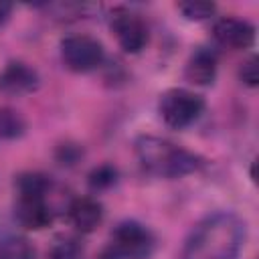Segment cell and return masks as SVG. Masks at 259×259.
<instances>
[{
	"instance_id": "5",
	"label": "cell",
	"mask_w": 259,
	"mask_h": 259,
	"mask_svg": "<svg viewBox=\"0 0 259 259\" xmlns=\"http://www.w3.org/2000/svg\"><path fill=\"white\" fill-rule=\"evenodd\" d=\"M156 239L152 231L138 221H121L111 233L109 249L117 259H148L154 253Z\"/></svg>"
},
{
	"instance_id": "10",
	"label": "cell",
	"mask_w": 259,
	"mask_h": 259,
	"mask_svg": "<svg viewBox=\"0 0 259 259\" xmlns=\"http://www.w3.org/2000/svg\"><path fill=\"white\" fill-rule=\"evenodd\" d=\"M67 217L69 223L79 233H93L103 221V206L91 196H79L71 200L67 208Z\"/></svg>"
},
{
	"instance_id": "3",
	"label": "cell",
	"mask_w": 259,
	"mask_h": 259,
	"mask_svg": "<svg viewBox=\"0 0 259 259\" xmlns=\"http://www.w3.org/2000/svg\"><path fill=\"white\" fill-rule=\"evenodd\" d=\"M16 221L30 231H40L53 223V210L47 202L51 180L38 172H24L16 178Z\"/></svg>"
},
{
	"instance_id": "7",
	"label": "cell",
	"mask_w": 259,
	"mask_h": 259,
	"mask_svg": "<svg viewBox=\"0 0 259 259\" xmlns=\"http://www.w3.org/2000/svg\"><path fill=\"white\" fill-rule=\"evenodd\" d=\"M111 30L117 38V45L130 55L142 53L150 38L146 22L127 10H117L111 16Z\"/></svg>"
},
{
	"instance_id": "17",
	"label": "cell",
	"mask_w": 259,
	"mask_h": 259,
	"mask_svg": "<svg viewBox=\"0 0 259 259\" xmlns=\"http://www.w3.org/2000/svg\"><path fill=\"white\" fill-rule=\"evenodd\" d=\"M257 63H259L257 57H251L249 61L243 63V67H241V71H239L241 81H243L245 85H249V87H255V85L259 83V65H257Z\"/></svg>"
},
{
	"instance_id": "9",
	"label": "cell",
	"mask_w": 259,
	"mask_h": 259,
	"mask_svg": "<svg viewBox=\"0 0 259 259\" xmlns=\"http://www.w3.org/2000/svg\"><path fill=\"white\" fill-rule=\"evenodd\" d=\"M38 73L30 65L22 61H12L0 71V93L20 97L32 93L38 87Z\"/></svg>"
},
{
	"instance_id": "18",
	"label": "cell",
	"mask_w": 259,
	"mask_h": 259,
	"mask_svg": "<svg viewBox=\"0 0 259 259\" xmlns=\"http://www.w3.org/2000/svg\"><path fill=\"white\" fill-rule=\"evenodd\" d=\"M81 156V150L67 144V146H61V152H59V160L61 164H75V160Z\"/></svg>"
},
{
	"instance_id": "12",
	"label": "cell",
	"mask_w": 259,
	"mask_h": 259,
	"mask_svg": "<svg viewBox=\"0 0 259 259\" xmlns=\"http://www.w3.org/2000/svg\"><path fill=\"white\" fill-rule=\"evenodd\" d=\"M0 259H34V249L28 239L10 235L0 241Z\"/></svg>"
},
{
	"instance_id": "15",
	"label": "cell",
	"mask_w": 259,
	"mask_h": 259,
	"mask_svg": "<svg viewBox=\"0 0 259 259\" xmlns=\"http://www.w3.org/2000/svg\"><path fill=\"white\" fill-rule=\"evenodd\" d=\"M117 182V170L111 164H101L91 170L89 174V186L93 190H105Z\"/></svg>"
},
{
	"instance_id": "14",
	"label": "cell",
	"mask_w": 259,
	"mask_h": 259,
	"mask_svg": "<svg viewBox=\"0 0 259 259\" xmlns=\"http://www.w3.org/2000/svg\"><path fill=\"white\" fill-rule=\"evenodd\" d=\"M178 10L182 12L184 18L188 20H206L214 14L217 6L212 2H202V0H190V2H180Z\"/></svg>"
},
{
	"instance_id": "19",
	"label": "cell",
	"mask_w": 259,
	"mask_h": 259,
	"mask_svg": "<svg viewBox=\"0 0 259 259\" xmlns=\"http://www.w3.org/2000/svg\"><path fill=\"white\" fill-rule=\"evenodd\" d=\"M10 12H12V4H10V2L0 0V26L10 18Z\"/></svg>"
},
{
	"instance_id": "1",
	"label": "cell",
	"mask_w": 259,
	"mask_h": 259,
	"mask_svg": "<svg viewBox=\"0 0 259 259\" xmlns=\"http://www.w3.org/2000/svg\"><path fill=\"white\" fill-rule=\"evenodd\" d=\"M245 243V223L227 210L204 217L184 241L182 259H235Z\"/></svg>"
},
{
	"instance_id": "16",
	"label": "cell",
	"mask_w": 259,
	"mask_h": 259,
	"mask_svg": "<svg viewBox=\"0 0 259 259\" xmlns=\"http://www.w3.org/2000/svg\"><path fill=\"white\" fill-rule=\"evenodd\" d=\"M49 259H83V247L77 239H61L51 247Z\"/></svg>"
},
{
	"instance_id": "8",
	"label": "cell",
	"mask_w": 259,
	"mask_h": 259,
	"mask_svg": "<svg viewBox=\"0 0 259 259\" xmlns=\"http://www.w3.org/2000/svg\"><path fill=\"white\" fill-rule=\"evenodd\" d=\"M214 40L231 51H245L255 42V26L245 18L223 16L212 24Z\"/></svg>"
},
{
	"instance_id": "13",
	"label": "cell",
	"mask_w": 259,
	"mask_h": 259,
	"mask_svg": "<svg viewBox=\"0 0 259 259\" xmlns=\"http://www.w3.org/2000/svg\"><path fill=\"white\" fill-rule=\"evenodd\" d=\"M24 130H26V123L18 111L0 107V142L16 140L24 134Z\"/></svg>"
},
{
	"instance_id": "20",
	"label": "cell",
	"mask_w": 259,
	"mask_h": 259,
	"mask_svg": "<svg viewBox=\"0 0 259 259\" xmlns=\"http://www.w3.org/2000/svg\"><path fill=\"white\" fill-rule=\"evenodd\" d=\"M99 259H117V255H115L111 249H107V251H103V255H101Z\"/></svg>"
},
{
	"instance_id": "6",
	"label": "cell",
	"mask_w": 259,
	"mask_h": 259,
	"mask_svg": "<svg viewBox=\"0 0 259 259\" xmlns=\"http://www.w3.org/2000/svg\"><path fill=\"white\" fill-rule=\"evenodd\" d=\"M61 59L69 71L89 73L103 63L105 51L101 42L89 34H71L61 40Z\"/></svg>"
},
{
	"instance_id": "4",
	"label": "cell",
	"mask_w": 259,
	"mask_h": 259,
	"mask_svg": "<svg viewBox=\"0 0 259 259\" xmlns=\"http://www.w3.org/2000/svg\"><path fill=\"white\" fill-rule=\"evenodd\" d=\"M160 117L172 130H184L204 111V99L188 89H168L160 95Z\"/></svg>"
},
{
	"instance_id": "11",
	"label": "cell",
	"mask_w": 259,
	"mask_h": 259,
	"mask_svg": "<svg viewBox=\"0 0 259 259\" xmlns=\"http://www.w3.org/2000/svg\"><path fill=\"white\" fill-rule=\"evenodd\" d=\"M184 77L192 85H210L217 77V55L210 49H196L184 67Z\"/></svg>"
},
{
	"instance_id": "2",
	"label": "cell",
	"mask_w": 259,
	"mask_h": 259,
	"mask_svg": "<svg viewBox=\"0 0 259 259\" xmlns=\"http://www.w3.org/2000/svg\"><path fill=\"white\" fill-rule=\"evenodd\" d=\"M136 156L146 172L160 178H180L200 166V158L196 154L156 136L138 138Z\"/></svg>"
}]
</instances>
